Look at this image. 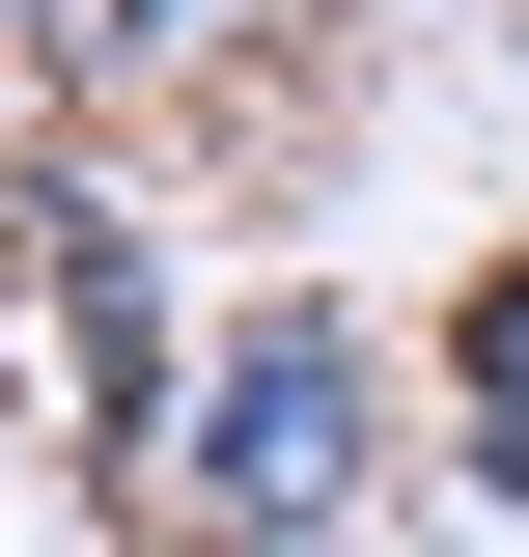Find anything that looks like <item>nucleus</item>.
I'll return each instance as SVG.
<instances>
[{"label": "nucleus", "instance_id": "nucleus-1", "mask_svg": "<svg viewBox=\"0 0 529 557\" xmlns=\"http://www.w3.org/2000/svg\"><path fill=\"white\" fill-rule=\"evenodd\" d=\"M418 502H446V446H418L391 335H362L334 278H251V307H223V362H196V418L139 446L112 530H139V557H391Z\"/></svg>", "mask_w": 529, "mask_h": 557}, {"label": "nucleus", "instance_id": "nucleus-2", "mask_svg": "<svg viewBox=\"0 0 529 557\" xmlns=\"http://www.w3.org/2000/svg\"><path fill=\"white\" fill-rule=\"evenodd\" d=\"M0 307H28V391H57V446L139 502V446L196 418V362H223V307L168 278V196H139V139H0Z\"/></svg>", "mask_w": 529, "mask_h": 557}, {"label": "nucleus", "instance_id": "nucleus-3", "mask_svg": "<svg viewBox=\"0 0 529 557\" xmlns=\"http://www.w3.org/2000/svg\"><path fill=\"white\" fill-rule=\"evenodd\" d=\"M334 0H0V84L57 139H139V112H251Z\"/></svg>", "mask_w": 529, "mask_h": 557}, {"label": "nucleus", "instance_id": "nucleus-4", "mask_svg": "<svg viewBox=\"0 0 529 557\" xmlns=\"http://www.w3.org/2000/svg\"><path fill=\"white\" fill-rule=\"evenodd\" d=\"M418 446H446L473 530H529V223L446 251V335H418Z\"/></svg>", "mask_w": 529, "mask_h": 557}, {"label": "nucleus", "instance_id": "nucleus-5", "mask_svg": "<svg viewBox=\"0 0 529 557\" xmlns=\"http://www.w3.org/2000/svg\"><path fill=\"white\" fill-rule=\"evenodd\" d=\"M391 557H502V530H473V502H418V530H391Z\"/></svg>", "mask_w": 529, "mask_h": 557}]
</instances>
